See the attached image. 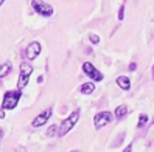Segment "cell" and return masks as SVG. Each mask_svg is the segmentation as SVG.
Masks as SVG:
<instances>
[{
  "label": "cell",
  "instance_id": "obj_1",
  "mask_svg": "<svg viewBox=\"0 0 154 152\" xmlns=\"http://www.w3.org/2000/svg\"><path fill=\"white\" fill-rule=\"evenodd\" d=\"M78 118H79V110H73L70 117L66 118V120L58 126V135H56V137H64L66 133H69L72 129L75 127V124L78 123Z\"/></svg>",
  "mask_w": 154,
  "mask_h": 152
},
{
  "label": "cell",
  "instance_id": "obj_2",
  "mask_svg": "<svg viewBox=\"0 0 154 152\" xmlns=\"http://www.w3.org/2000/svg\"><path fill=\"white\" fill-rule=\"evenodd\" d=\"M20 96H22L20 90H10V92H6L5 96H3L2 109L3 110H13V109H16V106L19 104Z\"/></svg>",
  "mask_w": 154,
  "mask_h": 152
},
{
  "label": "cell",
  "instance_id": "obj_3",
  "mask_svg": "<svg viewBox=\"0 0 154 152\" xmlns=\"http://www.w3.org/2000/svg\"><path fill=\"white\" fill-rule=\"evenodd\" d=\"M31 73H33V67L28 64V62H22L20 64V75H19V79H17V90L22 92L26 87Z\"/></svg>",
  "mask_w": 154,
  "mask_h": 152
},
{
  "label": "cell",
  "instance_id": "obj_4",
  "mask_svg": "<svg viewBox=\"0 0 154 152\" xmlns=\"http://www.w3.org/2000/svg\"><path fill=\"white\" fill-rule=\"evenodd\" d=\"M31 6H33V10L36 13L44 16V17H50V16H53V13H55V11H53V6L50 3L42 2V0H33Z\"/></svg>",
  "mask_w": 154,
  "mask_h": 152
},
{
  "label": "cell",
  "instance_id": "obj_5",
  "mask_svg": "<svg viewBox=\"0 0 154 152\" xmlns=\"http://www.w3.org/2000/svg\"><path fill=\"white\" fill-rule=\"evenodd\" d=\"M83 71H84V75H87L90 79H94V81H97V82L103 81V78H104V75L98 68H95L90 62H84L83 64Z\"/></svg>",
  "mask_w": 154,
  "mask_h": 152
},
{
  "label": "cell",
  "instance_id": "obj_6",
  "mask_svg": "<svg viewBox=\"0 0 154 152\" xmlns=\"http://www.w3.org/2000/svg\"><path fill=\"white\" fill-rule=\"evenodd\" d=\"M112 121V113L107 112V110H103V112H98L95 117H94V124L97 129H101L104 127L106 124H109Z\"/></svg>",
  "mask_w": 154,
  "mask_h": 152
},
{
  "label": "cell",
  "instance_id": "obj_7",
  "mask_svg": "<svg viewBox=\"0 0 154 152\" xmlns=\"http://www.w3.org/2000/svg\"><path fill=\"white\" fill-rule=\"evenodd\" d=\"M41 43L39 42H31L28 47H26V50H25V56H26V59L28 61H34L36 58H38L39 55H41Z\"/></svg>",
  "mask_w": 154,
  "mask_h": 152
},
{
  "label": "cell",
  "instance_id": "obj_8",
  "mask_svg": "<svg viewBox=\"0 0 154 152\" xmlns=\"http://www.w3.org/2000/svg\"><path fill=\"white\" fill-rule=\"evenodd\" d=\"M50 117H51V109L44 110L42 113H39L38 117L33 120L31 126H33V127H41V126H44V124H47V121L50 120Z\"/></svg>",
  "mask_w": 154,
  "mask_h": 152
},
{
  "label": "cell",
  "instance_id": "obj_9",
  "mask_svg": "<svg viewBox=\"0 0 154 152\" xmlns=\"http://www.w3.org/2000/svg\"><path fill=\"white\" fill-rule=\"evenodd\" d=\"M117 84H119L120 88H123V90H129L131 88V81L128 76H119L117 78Z\"/></svg>",
  "mask_w": 154,
  "mask_h": 152
},
{
  "label": "cell",
  "instance_id": "obj_10",
  "mask_svg": "<svg viewBox=\"0 0 154 152\" xmlns=\"http://www.w3.org/2000/svg\"><path fill=\"white\" fill-rule=\"evenodd\" d=\"M81 93L83 95H90V93H94L95 92V84L94 82H84L83 85H81Z\"/></svg>",
  "mask_w": 154,
  "mask_h": 152
},
{
  "label": "cell",
  "instance_id": "obj_11",
  "mask_svg": "<svg viewBox=\"0 0 154 152\" xmlns=\"http://www.w3.org/2000/svg\"><path fill=\"white\" fill-rule=\"evenodd\" d=\"M126 113H128V107H126L125 104H122V106H119L115 109V118L122 120L123 117H126Z\"/></svg>",
  "mask_w": 154,
  "mask_h": 152
},
{
  "label": "cell",
  "instance_id": "obj_12",
  "mask_svg": "<svg viewBox=\"0 0 154 152\" xmlns=\"http://www.w3.org/2000/svg\"><path fill=\"white\" fill-rule=\"evenodd\" d=\"M11 71V64L10 62H5V64L0 65V78H5L8 76V73Z\"/></svg>",
  "mask_w": 154,
  "mask_h": 152
},
{
  "label": "cell",
  "instance_id": "obj_13",
  "mask_svg": "<svg viewBox=\"0 0 154 152\" xmlns=\"http://www.w3.org/2000/svg\"><path fill=\"white\" fill-rule=\"evenodd\" d=\"M146 123H148V117L145 113H140V117H139V127H143Z\"/></svg>",
  "mask_w": 154,
  "mask_h": 152
},
{
  "label": "cell",
  "instance_id": "obj_14",
  "mask_svg": "<svg viewBox=\"0 0 154 152\" xmlns=\"http://www.w3.org/2000/svg\"><path fill=\"white\" fill-rule=\"evenodd\" d=\"M55 132H56V135H58V126H51L48 129V132H47V135L48 137H53V135H55Z\"/></svg>",
  "mask_w": 154,
  "mask_h": 152
},
{
  "label": "cell",
  "instance_id": "obj_15",
  "mask_svg": "<svg viewBox=\"0 0 154 152\" xmlns=\"http://www.w3.org/2000/svg\"><path fill=\"white\" fill-rule=\"evenodd\" d=\"M89 37H90V42L92 43H100V36L98 34H90Z\"/></svg>",
  "mask_w": 154,
  "mask_h": 152
},
{
  "label": "cell",
  "instance_id": "obj_16",
  "mask_svg": "<svg viewBox=\"0 0 154 152\" xmlns=\"http://www.w3.org/2000/svg\"><path fill=\"white\" fill-rule=\"evenodd\" d=\"M123 17H125V6L120 8V13H119V19L120 20H123Z\"/></svg>",
  "mask_w": 154,
  "mask_h": 152
},
{
  "label": "cell",
  "instance_id": "obj_17",
  "mask_svg": "<svg viewBox=\"0 0 154 152\" xmlns=\"http://www.w3.org/2000/svg\"><path fill=\"white\" fill-rule=\"evenodd\" d=\"M0 118H5V110H3V109L0 110Z\"/></svg>",
  "mask_w": 154,
  "mask_h": 152
},
{
  "label": "cell",
  "instance_id": "obj_18",
  "mask_svg": "<svg viewBox=\"0 0 154 152\" xmlns=\"http://www.w3.org/2000/svg\"><path fill=\"white\" fill-rule=\"evenodd\" d=\"M123 152H132V148H131V146H128V148H126Z\"/></svg>",
  "mask_w": 154,
  "mask_h": 152
},
{
  "label": "cell",
  "instance_id": "obj_19",
  "mask_svg": "<svg viewBox=\"0 0 154 152\" xmlns=\"http://www.w3.org/2000/svg\"><path fill=\"white\" fill-rule=\"evenodd\" d=\"M135 67H137L135 64H131V65H129V70H135Z\"/></svg>",
  "mask_w": 154,
  "mask_h": 152
},
{
  "label": "cell",
  "instance_id": "obj_20",
  "mask_svg": "<svg viewBox=\"0 0 154 152\" xmlns=\"http://www.w3.org/2000/svg\"><path fill=\"white\" fill-rule=\"evenodd\" d=\"M2 137H3V129L0 127V140H2Z\"/></svg>",
  "mask_w": 154,
  "mask_h": 152
},
{
  "label": "cell",
  "instance_id": "obj_21",
  "mask_svg": "<svg viewBox=\"0 0 154 152\" xmlns=\"http://www.w3.org/2000/svg\"><path fill=\"white\" fill-rule=\"evenodd\" d=\"M3 2H5V0H0V5H2V3H3Z\"/></svg>",
  "mask_w": 154,
  "mask_h": 152
}]
</instances>
